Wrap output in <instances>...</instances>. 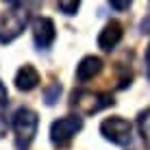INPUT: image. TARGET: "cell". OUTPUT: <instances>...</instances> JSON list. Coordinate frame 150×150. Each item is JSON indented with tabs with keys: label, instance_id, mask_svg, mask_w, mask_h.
Masks as SVG:
<instances>
[{
	"label": "cell",
	"instance_id": "cell-2",
	"mask_svg": "<svg viewBox=\"0 0 150 150\" xmlns=\"http://www.w3.org/2000/svg\"><path fill=\"white\" fill-rule=\"evenodd\" d=\"M13 135H15V148L18 150H26L30 146V142L37 135V126H39V117L33 109H18L13 113Z\"/></svg>",
	"mask_w": 150,
	"mask_h": 150
},
{
	"label": "cell",
	"instance_id": "cell-1",
	"mask_svg": "<svg viewBox=\"0 0 150 150\" xmlns=\"http://www.w3.org/2000/svg\"><path fill=\"white\" fill-rule=\"evenodd\" d=\"M30 20V13L24 4L13 2L2 15H0V44H11L15 37L22 35Z\"/></svg>",
	"mask_w": 150,
	"mask_h": 150
},
{
	"label": "cell",
	"instance_id": "cell-15",
	"mask_svg": "<svg viewBox=\"0 0 150 150\" xmlns=\"http://www.w3.org/2000/svg\"><path fill=\"white\" fill-rule=\"evenodd\" d=\"M139 28H142V33H150V15L142 20V26H139Z\"/></svg>",
	"mask_w": 150,
	"mask_h": 150
},
{
	"label": "cell",
	"instance_id": "cell-10",
	"mask_svg": "<svg viewBox=\"0 0 150 150\" xmlns=\"http://www.w3.org/2000/svg\"><path fill=\"white\" fill-rule=\"evenodd\" d=\"M61 91H63V87H61V83H50V85L44 87V102L48 107L57 105V100H59Z\"/></svg>",
	"mask_w": 150,
	"mask_h": 150
},
{
	"label": "cell",
	"instance_id": "cell-14",
	"mask_svg": "<svg viewBox=\"0 0 150 150\" xmlns=\"http://www.w3.org/2000/svg\"><path fill=\"white\" fill-rule=\"evenodd\" d=\"M7 102H9V91H7V87H4V83L0 81V109L7 107Z\"/></svg>",
	"mask_w": 150,
	"mask_h": 150
},
{
	"label": "cell",
	"instance_id": "cell-11",
	"mask_svg": "<svg viewBox=\"0 0 150 150\" xmlns=\"http://www.w3.org/2000/svg\"><path fill=\"white\" fill-rule=\"evenodd\" d=\"M137 128H139V135L146 142H150V109L142 111L137 115Z\"/></svg>",
	"mask_w": 150,
	"mask_h": 150
},
{
	"label": "cell",
	"instance_id": "cell-6",
	"mask_svg": "<svg viewBox=\"0 0 150 150\" xmlns=\"http://www.w3.org/2000/svg\"><path fill=\"white\" fill-rule=\"evenodd\" d=\"M57 37L54 22L50 18H35L33 20V41L39 50H48Z\"/></svg>",
	"mask_w": 150,
	"mask_h": 150
},
{
	"label": "cell",
	"instance_id": "cell-5",
	"mask_svg": "<svg viewBox=\"0 0 150 150\" xmlns=\"http://www.w3.org/2000/svg\"><path fill=\"white\" fill-rule=\"evenodd\" d=\"M100 133L107 142L115 144V146H128L133 139V126L128 120H124L120 115L107 117L105 122L100 124Z\"/></svg>",
	"mask_w": 150,
	"mask_h": 150
},
{
	"label": "cell",
	"instance_id": "cell-12",
	"mask_svg": "<svg viewBox=\"0 0 150 150\" xmlns=\"http://www.w3.org/2000/svg\"><path fill=\"white\" fill-rule=\"evenodd\" d=\"M57 7H59V11L65 13V15H76V11H79V7H81V2H59Z\"/></svg>",
	"mask_w": 150,
	"mask_h": 150
},
{
	"label": "cell",
	"instance_id": "cell-4",
	"mask_svg": "<svg viewBox=\"0 0 150 150\" xmlns=\"http://www.w3.org/2000/svg\"><path fill=\"white\" fill-rule=\"evenodd\" d=\"M81 131H83V117L81 115H63L50 124V142L57 148H65L72 142V137Z\"/></svg>",
	"mask_w": 150,
	"mask_h": 150
},
{
	"label": "cell",
	"instance_id": "cell-13",
	"mask_svg": "<svg viewBox=\"0 0 150 150\" xmlns=\"http://www.w3.org/2000/svg\"><path fill=\"white\" fill-rule=\"evenodd\" d=\"M111 9H115V11H126L128 7H131V2L128 0H111Z\"/></svg>",
	"mask_w": 150,
	"mask_h": 150
},
{
	"label": "cell",
	"instance_id": "cell-9",
	"mask_svg": "<svg viewBox=\"0 0 150 150\" xmlns=\"http://www.w3.org/2000/svg\"><path fill=\"white\" fill-rule=\"evenodd\" d=\"M39 72L33 68L30 63H24L22 68L18 70V74H15V87H18L20 91H30L35 89V87L39 85Z\"/></svg>",
	"mask_w": 150,
	"mask_h": 150
},
{
	"label": "cell",
	"instance_id": "cell-8",
	"mask_svg": "<svg viewBox=\"0 0 150 150\" xmlns=\"http://www.w3.org/2000/svg\"><path fill=\"white\" fill-rule=\"evenodd\" d=\"M100 70H102V59L100 57H94V54L83 57L79 61V65H76V79L81 83H87V81L94 79V76L100 74Z\"/></svg>",
	"mask_w": 150,
	"mask_h": 150
},
{
	"label": "cell",
	"instance_id": "cell-3",
	"mask_svg": "<svg viewBox=\"0 0 150 150\" xmlns=\"http://www.w3.org/2000/svg\"><path fill=\"white\" fill-rule=\"evenodd\" d=\"M70 105L74 109H79L83 115H91V113H98L107 107L115 105L111 94H100V91H89V89H76L72 94Z\"/></svg>",
	"mask_w": 150,
	"mask_h": 150
},
{
	"label": "cell",
	"instance_id": "cell-16",
	"mask_svg": "<svg viewBox=\"0 0 150 150\" xmlns=\"http://www.w3.org/2000/svg\"><path fill=\"white\" fill-rule=\"evenodd\" d=\"M146 76L150 79V44L146 46Z\"/></svg>",
	"mask_w": 150,
	"mask_h": 150
},
{
	"label": "cell",
	"instance_id": "cell-7",
	"mask_svg": "<svg viewBox=\"0 0 150 150\" xmlns=\"http://www.w3.org/2000/svg\"><path fill=\"white\" fill-rule=\"evenodd\" d=\"M122 35H124L122 24L115 22V20H111V22L100 30V35H98V48L105 50V52H111V50L122 41Z\"/></svg>",
	"mask_w": 150,
	"mask_h": 150
}]
</instances>
